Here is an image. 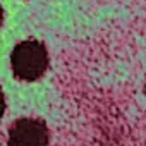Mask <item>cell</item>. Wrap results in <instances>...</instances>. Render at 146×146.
Returning <instances> with one entry per match:
<instances>
[{
    "label": "cell",
    "mask_w": 146,
    "mask_h": 146,
    "mask_svg": "<svg viewBox=\"0 0 146 146\" xmlns=\"http://www.w3.org/2000/svg\"><path fill=\"white\" fill-rule=\"evenodd\" d=\"M12 74L21 79L33 83L40 79L48 69L46 46L38 40H24L17 43L11 53Z\"/></svg>",
    "instance_id": "cell-1"
},
{
    "label": "cell",
    "mask_w": 146,
    "mask_h": 146,
    "mask_svg": "<svg viewBox=\"0 0 146 146\" xmlns=\"http://www.w3.org/2000/svg\"><path fill=\"white\" fill-rule=\"evenodd\" d=\"M9 146H48V127L40 119H19L9 129Z\"/></svg>",
    "instance_id": "cell-2"
},
{
    "label": "cell",
    "mask_w": 146,
    "mask_h": 146,
    "mask_svg": "<svg viewBox=\"0 0 146 146\" xmlns=\"http://www.w3.org/2000/svg\"><path fill=\"white\" fill-rule=\"evenodd\" d=\"M4 113H5V95H4L2 90H0V120H2Z\"/></svg>",
    "instance_id": "cell-3"
},
{
    "label": "cell",
    "mask_w": 146,
    "mask_h": 146,
    "mask_svg": "<svg viewBox=\"0 0 146 146\" xmlns=\"http://www.w3.org/2000/svg\"><path fill=\"white\" fill-rule=\"evenodd\" d=\"M2 23H4V9L0 5V26H2Z\"/></svg>",
    "instance_id": "cell-4"
},
{
    "label": "cell",
    "mask_w": 146,
    "mask_h": 146,
    "mask_svg": "<svg viewBox=\"0 0 146 146\" xmlns=\"http://www.w3.org/2000/svg\"><path fill=\"white\" fill-rule=\"evenodd\" d=\"M144 88H146V84H144Z\"/></svg>",
    "instance_id": "cell-5"
}]
</instances>
